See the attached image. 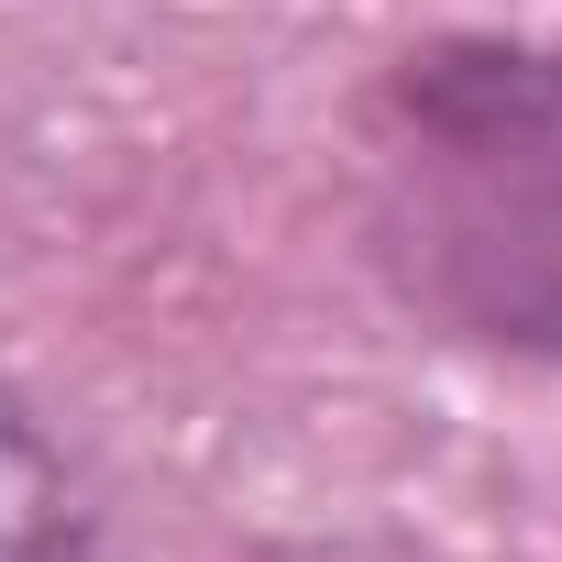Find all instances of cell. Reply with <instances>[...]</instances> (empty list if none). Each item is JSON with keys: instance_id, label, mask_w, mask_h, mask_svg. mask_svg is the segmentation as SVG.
I'll use <instances>...</instances> for the list:
<instances>
[{"instance_id": "6da1fadb", "label": "cell", "mask_w": 562, "mask_h": 562, "mask_svg": "<svg viewBox=\"0 0 562 562\" xmlns=\"http://www.w3.org/2000/svg\"><path fill=\"white\" fill-rule=\"evenodd\" d=\"M364 232L441 342L562 375V45H408L364 100Z\"/></svg>"}, {"instance_id": "7a4b0ae2", "label": "cell", "mask_w": 562, "mask_h": 562, "mask_svg": "<svg viewBox=\"0 0 562 562\" xmlns=\"http://www.w3.org/2000/svg\"><path fill=\"white\" fill-rule=\"evenodd\" d=\"M0 562H89V485L23 386H0Z\"/></svg>"}, {"instance_id": "3957f363", "label": "cell", "mask_w": 562, "mask_h": 562, "mask_svg": "<svg viewBox=\"0 0 562 562\" xmlns=\"http://www.w3.org/2000/svg\"><path fill=\"white\" fill-rule=\"evenodd\" d=\"M321 562H375V551H321Z\"/></svg>"}]
</instances>
